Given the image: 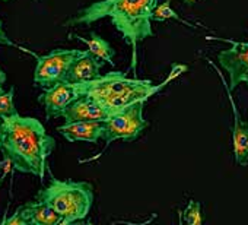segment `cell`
<instances>
[{
  "mask_svg": "<svg viewBox=\"0 0 248 225\" xmlns=\"http://www.w3.org/2000/svg\"><path fill=\"white\" fill-rule=\"evenodd\" d=\"M2 129V149L11 165L21 173L44 178L47 160L51 155L56 141L44 126L34 117L19 114L0 120Z\"/></svg>",
  "mask_w": 248,
  "mask_h": 225,
  "instance_id": "cell-1",
  "label": "cell"
},
{
  "mask_svg": "<svg viewBox=\"0 0 248 225\" xmlns=\"http://www.w3.org/2000/svg\"><path fill=\"white\" fill-rule=\"evenodd\" d=\"M155 5L156 0H101V2L92 3L91 6L79 11L66 22V27H75L78 24L89 25L95 21L109 16L124 41L133 47L132 69L136 72L138 43L154 37L151 22Z\"/></svg>",
  "mask_w": 248,
  "mask_h": 225,
  "instance_id": "cell-2",
  "label": "cell"
},
{
  "mask_svg": "<svg viewBox=\"0 0 248 225\" xmlns=\"http://www.w3.org/2000/svg\"><path fill=\"white\" fill-rule=\"evenodd\" d=\"M79 95H89L105 105L109 112L138 101H148L161 86L148 79L127 78L123 72H109L89 82L75 83Z\"/></svg>",
  "mask_w": 248,
  "mask_h": 225,
  "instance_id": "cell-3",
  "label": "cell"
},
{
  "mask_svg": "<svg viewBox=\"0 0 248 225\" xmlns=\"http://www.w3.org/2000/svg\"><path fill=\"white\" fill-rule=\"evenodd\" d=\"M35 200L51 206L62 216V225H69L88 216L93 205V189L86 181L53 178L46 189L38 192Z\"/></svg>",
  "mask_w": 248,
  "mask_h": 225,
  "instance_id": "cell-4",
  "label": "cell"
},
{
  "mask_svg": "<svg viewBox=\"0 0 248 225\" xmlns=\"http://www.w3.org/2000/svg\"><path fill=\"white\" fill-rule=\"evenodd\" d=\"M146 101H138L121 110L109 112L104 122L102 138L108 146L114 141L132 142L138 139L148 128V122L143 117V108Z\"/></svg>",
  "mask_w": 248,
  "mask_h": 225,
  "instance_id": "cell-5",
  "label": "cell"
},
{
  "mask_svg": "<svg viewBox=\"0 0 248 225\" xmlns=\"http://www.w3.org/2000/svg\"><path fill=\"white\" fill-rule=\"evenodd\" d=\"M78 48H56L46 56H37V66L34 70V83L43 88H50L57 82L66 79L69 66L79 54Z\"/></svg>",
  "mask_w": 248,
  "mask_h": 225,
  "instance_id": "cell-6",
  "label": "cell"
},
{
  "mask_svg": "<svg viewBox=\"0 0 248 225\" xmlns=\"http://www.w3.org/2000/svg\"><path fill=\"white\" fill-rule=\"evenodd\" d=\"M231 43L229 48L217 53V63L229 75L228 89L233 92L241 83L248 86V43L223 40Z\"/></svg>",
  "mask_w": 248,
  "mask_h": 225,
  "instance_id": "cell-7",
  "label": "cell"
},
{
  "mask_svg": "<svg viewBox=\"0 0 248 225\" xmlns=\"http://www.w3.org/2000/svg\"><path fill=\"white\" fill-rule=\"evenodd\" d=\"M79 96L80 95L76 89V85L63 80L47 88V91L38 96V101L46 108L47 119H56L60 117L62 112L67 108V105L72 104Z\"/></svg>",
  "mask_w": 248,
  "mask_h": 225,
  "instance_id": "cell-8",
  "label": "cell"
},
{
  "mask_svg": "<svg viewBox=\"0 0 248 225\" xmlns=\"http://www.w3.org/2000/svg\"><path fill=\"white\" fill-rule=\"evenodd\" d=\"M109 116V110L99 101L89 95H82L76 98L67 108L62 112L64 123L72 122H105Z\"/></svg>",
  "mask_w": 248,
  "mask_h": 225,
  "instance_id": "cell-9",
  "label": "cell"
},
{
  "mask_svg": "<svg viewBox=\"0 0 248 225\" xmlns=\"http://www.w3.org/2000/svg\"><path fill=\"white\" fill-rule=\"evenodd\" d=\"M104 62L96 59L93 54L86 51H79V54L75 57L72 64L69 66V70L66 73V82L70 83H82L89 82L101 76L99 70L102 67Z\"/></svg>",
  "mask_w": 248,
  "mask_h": 225,
  "instance_id": "cell-10",
  "label": "cell"
},
{
  "mask_svg": "<svg viewBox=\"0 0 248 225\" xmlns=\"http://www.w3.org/2000/svg\"><path fill=\"white\" fill-rule=\"evenodd\" d=\"M220 79L226 88L228 96H229V102L232 105V111H233V133H232V142H233V158L235 162L241 167H247L248 165V151H247V139H248V122H242V119L239 117L238 108L233 102V98L231 95V91L228 89L226 80L225 78L220 75Z\"/></svg>",
  "mask_w": 248,
  "mask_h": 225,
  "instance_id": "cell-11",
  "label": "cell"
},
{
  "mask_svg": "<svg viewBox=\"0 0 248 225\" xmlns=\"http://www.w3.org/2000/svg\"><path fill=\"white\" fill-rule=\"evenodd\" d=\"M104 122H72L64 123L57 128L62 136H64L69 142H89L95 144L102 138Z\"/></svg>",
  "mask_w": 248,
  "mask_h": 225,
  "instance_id": "cell-12",
  "label": "cell"
},
{
  "mask_svg": "<svg viewBox=\"0 0 248 225\" xmlns=\"http://www.w3.org/2000/svg\"><path fill=\"white\" fill-rule=\"evenodd\" d=\"M69 38H70V40H72V38H76V40L82 41L83 44L88 46V51H89L91 54H93L96 59L102 60L104 63H108V64L114 66L112 57H114V54H115V50H114V48H112L101 35H98L96 32L92 31L91 35H89V38H83V37L76 35V34H69Z\"/></svg>",
  "mask_w": 248,
  "mask_h": 225,
  "instance_id": "cell-13",
  "label": "cell"
},
{
  "mask_svg": "<svg viewBox=\"0 0 248 225\" xmlns=\"http://www.w3.org/2000/svg\"><path fill=\"white\" fill-rule=\"evenodd\" d=\"M28 219L30 225H60L62 216L47 203L28 202Z\"/></svg>",
  "mask_w": 248,
  "mask_h": 225,
  "instance_id": "cell-14",
  "label": "cell"
},
{
  "mask_svg": "<svg viewBox=\"0 0 248 225\" xmlns=\"http://www.w3.org/2000/svg\"><path fill=\"white\" fill-rule=\"evenodd\" d=\"M167 19H175L187 27H191V28H196L193 24H190L188 21L183 19L172 8H171V0H165L164 3H156L154 11H152V21H156V22H162V21H167Z\"/></svg>",
  "mask_w": 248,
  "mask_h": 225,
  "instance_id": "cell-15",
  "label": "cell"
},
{
  "mask_svg": "<svg viewBox=\"0 0 248 225\" xmlns=\"http://www.w3.org/2000/svg\"><path fill=\"white\" fill-rule=\"evenodd\" d=\"M14 96H15V88L12 86L9 91H3L0 92V120L5 117H11L18 114V111L15 108V102H14Z\"/></svg>",
  "mask_w": 248,
  "mask_h": 225,
  "instance_id": "cell-16",
  "label": "cell"
},
{
  "mask_svg": "<svg viewBox=\"0 0 248 225\" xmlns=\"http://www.w3.org/2000/svg\"><path fill=\"white\" fill-rule=\"evenodd\" d=\"M183 221L188 225H202L203 224L200 202H196V200L188 202L187 208L183 210Z\"/></svg>",
  "mask_w": 248,
  "mask_h": 225,
  "instance_id": "cell-17",
  "label": "cell"
},
{
  "mask_svg": "<svg viewBox=\"0 0 248 225\" xmlns=\"http://www.w3.org/2000/svg\"><path fill=\"white\" fill-rule=\"evenodd\" d=\"M5 225H30V219H28V205H22L16 209V212L6 218L3 221Z\"/></svg>",
  "mask_w": 248,
  "mask_h": 225,
  "instance_id": "cell-18",
  "label": "cell"
},
{
  "mask_svg": "<svg viewBox=\"0 0 248 225\" xmlns=\"http://www.w3.org/2000/svg\"><path fill=\"white\" fill-rule=\"evenodd\" d=\"M0 44H5V46H15V44L9 40V37L6 35V32H5V30H3L2 19H0Z\"/></svg>",
  "mask_w": 248,
  "mask_h": 225,
  "instance_id": "cell-19",
  "label": "cell"
},
{
  "mask_svg": "<svg viewBox=\"0 0 248 225\" xmlns=\"http://www.w3.org/2000/svg\"><path fill=\"white\" fill-rule=\"evenodd\" d=\"M6 82V73L0 67V92H3V85Z\"/></svg>",
  "mask_w": 248,
  "mask_h": 225,
  "instance_id": "cell-20",
  "label": "cell"
},
{
  "mask_svg": "<svg viewBox=\"0 0 248 225\" xmlns=\"http://www.w3.org/2000/svg\"><path fill=\"white\" fill-rule=\"evenodd\" d=\"M183 3H186V5H193V3H196L197 0H181Z\"/></svg>",
  "mask_w": 248,
  "mask_h": 225,
  "instance_id": "cell-21",
  "label": "cell"
},
{
  "mask_svg": "<svg viewBox=\"0 0 248 225\" xmlns=\"http://www.w3.org/2000/svg\"><path fill=\"white\" fill-rule=\"evenodd\" d=\"M2 139H3V135H2V129H0V149H2Z\"/></svg>",
  "mask_w": 248,
  "mask_h": 225,
  "instance_id": "cell-22",
  "label": "cell"
},
{
  "mask_svg": "<svg viewBox=\"0 0 248 225\" xmlns=\"http://www.w3.org/2000/svg\"><path fill=\"white\" fill-rule=\"evenodd\" d=\"M247 151H248V139H247Z\"/></svg>",
  "mask_w": 248,
  "mask_h": 225,
  "instance_id": "cell-23",
  "label": "cell"
}]
</instances>
